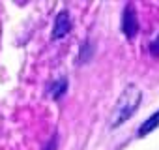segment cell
<instances>
[{
	"instance_id": "cell-5",
	"label": "cell",
	"mask_w": 159,
	"mask_h": 150,
	"mask_svg": "<svg viewBox=\"0 0 159 150\" xmlns=\"http://www.w3.org/2000/svg\"><path fill=\"white\" fill-rule=\"evenodd\" d=\"M157 126H159V111H155L150 118H146V120L140 124V128H139V135L144 137V135H148L150 131H153Z\"/></svg>"
},
{
	"instance_id": "cell-7",
	"label": "cell",
	"mask_w": 159,
	"mask_h": 150,
	"mask_svg": "<svg viewBox=\"0 0 159 150\" xmlns=\"http://www.w3.org/2000/svg\"><path fill=\"white\" fill-rule=\"evenodd\" d=\"M150 53H152L153 56H159V36L152 41V45H150Z\"/></svg>"
},
{
	"instance_id": "cell-4",
	"label": "cell",
	"mask_w": 159,
	"mask_h": 150,
	"mask_svg": "<svg viewBox=\"0 0 159 150\" xmlns=\"http://www.w3.org/2000/svg\"><path fill=\"white\" fill-rule=\"evenodd\" d=\"M66 90H67V79H66V77L56 79V81L49 87V94H51V98H52V100L62 98V96L66 94Z\"/></svg>"
},
{
	"instance_id": "cell-1",
	"label": "cell",
	"mask_w": 159,
	"mask_h": 150,
	"mask_svg": "<svg viewBox=\"0 0 159 150\" xmlns=\"http://www.w3.org/2000/svg\"><path fill=\"white\" fill-rule=\"evenodd\" d=\"M140 101H142V90L137 85H133V83L127 85L122 90L120 98L116 100V103L112 107V113L109 116V126L112 129L118 128V126H122L127 118H131L135 115V111L139 109Z\"/></svg>"
},
{
	"instance_id": "cell-6",
	"label": "cell",
	"mask_w": 159,
	"mask_h": 150,
	"mask_svg": "<svg viewBox=\"0 0 159 150\" xmlns=\"http://www.w3.org/2000/svg\"><path fill=\"white\" fill-rule=\"evenodd\" d=\"M56 148H58V135L54 133V135L49 139V143L45 144V148H43V150H56Z\"/></svg>"
},
{
	"instance_id": "cell-2",
	"label": "cell",
	"mask_w": 159,
	"mask_h": 150,
	"mask_svg": "<svg viewBox=\"0 0 159 150\" xmlns=\"http://www.w3.org/2000/svg\"><path fill=\"white\" fill-rule=\"evenodd\" d=\"M122 32L125 34L127 40H133L139 32V19L133 4H125L124 13H122Z\"/></svg>"
},
{
	"instance_id": "cell-3",
	"label": "cell",
	"mask_w": 159,
	"mask_h": 150,
	"mask_svg": "<svg viewBox=\"0 0 159 150\" xmlns=\"http://www.w3.org/2000/svg\"><path fill=\"white\" fill-rule=\"evenodd\" d=\"M71 30V19H69V13L64 10L56 15L54 19V26H52V40H62L67 32Z\"/></svg>"
}]
</instances>
